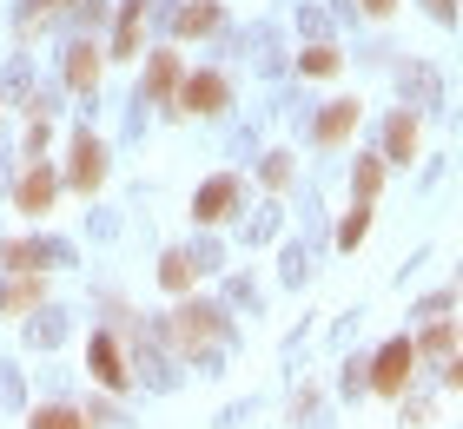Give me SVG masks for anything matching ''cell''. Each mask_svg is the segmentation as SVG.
I'll use <instances>...</instances> for the list:
<instances>
[{
	"mask_svg": "<svg viewBox=\"0 0 463 429\" xmlns=\"http://www.w3.org/2000/svg\"><path fill=\"white\" fill-rule=\"evenodd\" d=\"M411 370H417V343L411 337H391L384 350H377V363H371V390L377 396H404L411 390Z\"/></svg>",
	"mask_w": 463,
	"mask_h": 429,
	"instance_id": "7a4b0ae2",
	"label": "cell"
},
{
	"mask_svg": "<svg viewBox=\"0 0 463 429\" xmlns=\"http://www.w3.org/2000/svg\"><path fill=\"white\" fill-rule=\"evenodd\" d=\"M179 79H185V60H179V53H153V67H146V93H153V99H173Z\"/></svg>",
	"mask_w": 463,
	"mask_h": 429,
	"instance_id": "8fae6325",
	"label": "cell"
},
{
	"mask_svg": "<svg viewBox=\"0 0 463 429\" xmlns=\"http://www.w3.org/2000/svg\"><path fill=\"white\" fill-rule=\"evenodd\" d=\"M0 106H7V99H0Z\"/></svg>",
	"mask_w": 463,
	"mask_h": 429,
	"instance_id": "4316f807",
	"label": "cell"
},
{
	"mask_svg": "<svg viewBox=\"0 0 463 429\" xmlns=\"http://www.w3.org/2000/svg\"><path fill=\"white\" fill-rule=\"evenodd\" d=\"M99 67H107V53H99V47H73L67 53V86H73V93H93Z\"/></svg>",
	"mask_w": 463,
	"mask_h": 429,
	"instance_id": "7c38bea8",
	"label": "cell"
},
{
	"mask_svg": "<svg viewBox=\"0 0 463 429\" xmlns=\"http://www.w3.org/2000/svg\"><path fill=\"white\" fill-rule=\"evenodd\" d=\"M265 185H271V191H285V185H291V159H285V153H271V165H265Z\"/></svg>",
	"mask_w": 463,
	"mask_h": 429,
	"instance_id": "603a6c76",
	"label": "cell"
},
{
	"mask_svg": "<svg viewBox=\"0 0 463 429\" xmlns=\"http://www.w3.org/2000/svg\"><path fill=\"white\" fill-rule=\"evenodd\" d=\"M424 7H430L437 20H457V0H424Z\"/></svg>",
	"mask_w": 463,
	"mask_h": 429,
	"instance_id": "d4e9b609",
	"label": "cell"
},
{
	"mask_svg": "<svg viewBox=\"0 0 463 429\" xmlns=\"http://www.w3.org/2000/svg\"><path fill=\"white\" fill-rule=\"evenodd\" d=\"M165 337H173L179 357H199V350H213V343L225 337V317H219L213 304H179L173 324H165Z\"/></svg>",
	"mask_w": 463,
	"mask_h": 429,
	"instance_id": "6da1fadb",
	"label": "cell"
},
{
	"mask_svg": "<svg viewBox=\"0 0 463 429\" xmlns=\"http://www.w3.org/2000/svg\"><path fill=\"white\" fill-rule=\"evenodd\" d=\"M139 27H146V0H126L119 27H113V53L107 60H139Z\"/></svg>",
	"mask_w": 463,
	"mask_h": 429,
	"instance_id": "ba28073f",
	"label": "cell"
},
{
	"mask_svg": "<svg viewBox=\"0 0 463 429\" xmlns=\"http://www.w3.org/2000/svg\"><path fill=\"white\" fill-rule=\"evenodd\" d=\"M444 383H450V390H463V350H457V357L444 363Z\"/></svg>",
	"mask_w": 463,
	"mask_h": 429,
	"instance_id": "cb8c5ba5",
	"label": "cell"
},
{
	"mask_svg": "<svg viewBox=\"0 0 463 429\" xmlns=\"http://www.w3.org/2000/svg\"><path fill=\"white\" fill-rule=\"evenodd\" d=\"M225 99H232L225 73H185V79H179V93H173L179 113H225Z\"/></svg>",
	"mask_w": 463,
	"mask_h": 429,
	"instance_id": "3957f363",
	"label": "cell"
},
{
	"mask_svg": "<svg viewBox=\"0 0 463 429\" xmlns=\"http://www.w3.org/2000/svg\"><path fill=\"white\" fill-rule=\"evenodd\" d=\"M99 179H107V145L80 133V139H73V165H67V185H73V191H99Z\"/></svg>",
	"mask_w": 463,
	"mask_h": 429,
	"instance_id": "277c9868",
	"label": "cell"
},
{
	"mask_svg": "<svg viewBox=\"0 0 463 429\" xmlns=\"http://www.w3.org/2000/svg\"><path fill=\"white\" fill-rule=\"evenodd\" d=\"M417 153V119L411 113H391V126H384V159H411Z\"/></svg>",
	"mask_w": 463,
	"mask_h": 429,
	"instance_id": "9a60e30c",
	"label": "cell"
},
{
	"mask_svg": "<svg viewBox=\"0 0 463 429\" xmlns=\"http://www.w3.org/2000/svg\"><path fill=\"white\" fill-rule=\"evenodd\" d=\"M357 113H364L357 99H331L325 113H318V126H311V133H318V145H345V139L357 133Z\"/></svg>",
	"mask_w": 463,
	"mask_h": 429,
	"instance_id": "8992f818",
	"label": "cell"
},
{
	"mask_svg": "<svg viewBox=\"0 0 463 429\" xmlns=\"http://www.w3.org/2000/svg\"><path fill=\"white\" fill-rule=\"evenodd\" d=\"M93 377L107 383V390H126V357H119V337L113 331L93 337Z\"/></svg>",
	"mask_w": 463,
	"mask_h": 429,
	"instance_id": "9c48e42d",
	"label": "cell"
},
{
	"mask_svg": "<svg viewBox=\"0 0 463 429\" xmlns=\"http://www.w3.org/2000/svg\"><path fill=\"white\" fill-rule=\"evenodd\" d=\"M67 7H80V0H20V33H33V27H47V20H60Z\"/></svg>",
	"mask_w": 463,
	"mask_h": 429,
	"instance_id": "2e32d148",
	"label": "cell"
},
{
	"mask_svg": "<svg viewBox=\"0 0 463 429\" xmlns=\"http://www.w3.org/2000/svg\"><path fill=\"white\" fill-rule=\"evenodd\" d=\"M298 67H305L311 79H331V73H338V53H331V47H311V53L298 60Z\"/></svg>",
	"mask_w": 463,
	"mask_h": 429,
	"instance_id": "7402d4cb",
	"label": "cell"
},
{
	"mask_svg": "<svg viewBox=\"0 0 463 429\" xmlns=\"http://www.w3.org/2000/svg\"><path fill=\"white\" fill-rule=\"evenodd\" d=\"M27 429H93L80 410H60V403H47V410H33L27 416Z\"/></svg>",
	"mask_w": 463,
	"mask_h": 429,
	"instance_id": "e0dca14e",
	"label": "cell"
},
{
	"mask_svg": "<svg viewBox=\"0 0 463 429\" xmlns=\"http://www.w3.org/2000/svg\"><path fill=\"white\" fill-rule=\"evenodd\" d=\"M40 297H47V277H40V271H14V284L0 291V317H20V311H33Z\"/></svg>",
	"mask_w": 463,
	"mask_h": 429,
	"instance_id": "52a82bcc",
	"label": "cell"
},
{
	"mask_svg": "<svg viewBox=\"0 0 463 429\" xmlns=\"http://www.w3.org/2000/svg\"><path fill=\"white\" fill-rule=\"evenodd\" d=\"M364 231H371V205H351L345 219H338V245L357 251V245H364Z\"/></svg>",
	"mask_w": 463,
	"mask_h": 429,
	"instance_id": "ac0fdd59",
	"label": "cell"
},
{
	"mask_svg": "<svg viewBox=\"0 0 463 429\" xmlns=\"http://www.w3.org/2000/svg\"><path fill=\"white\" fill-rule=\"evenodd\" d=\"M450 343H457V331H450V324H430L424 337H417V357H424V350H430V357H450Z\"/></svg>",
	"mask_w": 463,
	"mask_h": 429,
	"instance_id": "44dd1931",
	"label": "cell"
},
{
	"mask_svg": "<svg viewBox=\"0 0 463 429\" xmlns=\"http://www.w3.org/2000/svg\"><path fill=\"white\" fill-rule=\"evenodd\" d=\"M232 205H239V179H232V172H219V179H205V191L193 199V219H199V225H225Z\"/></svg>",
	"mask_w": 463,
	"mask_h": 429,
	"instance_id": "5b68a950",
	"label": "cell"
},
{
	"mask_svg": "<svg viewBox=\"0 0 463 429\" xmlns=\"http://www.w3.org/2000/svg\"><path fill=\"white\" fill-rule=\"evenodd\" d=\"M53 191H60V179H53L47 165H33L27 179H20V191H14V205L27 211V219H33V211H47V205H53Z\"/></svg>",
	"mask_w": 463,
	"mask_h": 429,
	"instance_id": "30bf717a",
	"label": "cell"
},
{
	"mask_svg": "<svg viewBox=\"0 0 463 429\" xmlns=\"http://www.w3.org/2000/svg\"><path fill=\"white\" fill-rule=\"evenodd\" d=\"M384 191V159H357V205H371Z\"/></svg>",
	"mask_w": 463,
	"mask_h": 429,
	"instance_id": "d6986e66",
	"label": "cell"
},
{
	"mask_svg": "<svg viewBox=\"0 0 463 429\" xmlns=\"http://www.w3.org/2000/svg\"><path fill=\"white\" fill-rule=\"evenodd\" d=\"M391 7H397V0H364V14H371V20H384Z\"/></svg>",
	"mask_w": 463,
	"mask_h": 429,
	"instance_id": "484cf974",
	"label": "cell"
},
{
	"mask_svg": "<svg viewBox=\"0 0 463 429\" xmlns=\"http://www.w3.org/2000/svg\"><path fill=\"white\" fill-rule=\"evenodd\" d=\"M213 27H219V0H193V7H179V20H173L179 40H199V33H213Z\"/></svg>",
	"mask_w": 463,
	"mask_h": 429,
	"instance_id": "4fadbf2b",
	"label": "cell"
},
{
	"mask_svg": "<svg viewBox=\"0 0 463 429\" xmlns=\"http://www.w3.org/2000/svg\"><path fill=\"white\" fill-rule=\"evenodd\" d=\"M0 257H7V271H33V265H40V245H27V238H7V245H0Z\"/></svg>",
	"mask_w": 463,
	"mask_h": 429,
	"instance_id": "ffe728a7",
	"label": "cell"
},
{
	"mask_svg": "<svg viewBox=\"0 0 463 429\" xmlns=\"http://www.w3.org/2000/svg\"><path fill=\"white\" fill-rule=\"evenodd\" d=\"M193 277H199V265H193L185 251H165V257H159V284L173 291V297H185V291H193Z\"/></svg>",
	"mask_w": 463,
	"mask_h": 429,
	"instance_id": "5bb4252c",
	"label": "cell"
}]
</instances>
